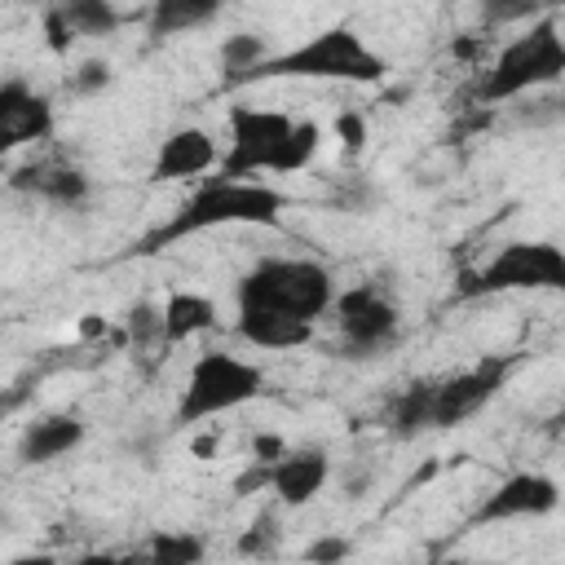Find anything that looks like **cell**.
<instances>
[{"label":"cell","mask_w":565,"mask_h":565,"mask_svg":"<svg viewBox=\"0 0 565 565\" xmlns=\"http://www.w3.org/2000/svg\"><path fill=\"white\" fill-rule=\"evenodd\" d=\"M221 159L225 150L216 146V137L207 128H172L159 150H154V163H150V181L154 185H168V181H194L203 172H221Z\"/></svg>","instance_id":"obj_11"},{"label":"cell","mask_w":565,"mask_h":565,"mask_svg":"<svg viewBox=\"0 0 565 565\" xmlns=\"http://www.w3.org/2000/svg\"><path fill=\"white\" fill-rule=\"evenodd\" d=\"M327 477H331V455L318 446L287 450L278 463H269V490L278 494L282 508H305L309 499H318Z\"/></svg>","instance_id":"obj_13"},{"label":"cell","mask_w":565,"mask_h":565,"mask_svg":"<svg viewBox=\"0 0 565 565\" xmlns=\"http://www.w3.org/2000/svg\"><path fill=\"white\" fill-rule=\"evenodd\" d=\"M79 441H84V419L71 415V411H53V415H40V419H31L22 428L18 459L26 468H40V463H53V459L79 450Z\"/></svg>","instance_id":"obj_15"},{"label":"cell","mask_w":565,"mask_h":565,"mask_svg":"<svg viewBox=\"0 0 565 565\" xmlns=\"http://www.w3.org/2000/svg\"><path fill=\"white\" fill-rule=\"evenodd\" d=\"M9 185H13L18 194L44 199V203H53V207H79V203H88V190H93V181H88L84 168H75V163H53V159L18 168V172L9 177Z\"/></svg>","instance_id":"obj_14"},{"label":"cell","mask_w":565,"mask_h":565,"mask_svg":"<svg viewBox=\"0 0 565 565\" xmlns=\"http://www.w3.org/2000/svg\"><path fill=\"white\" fill-rule=\"evenodd\" d=\"M265 393V371L247 358H234L225 349H207L194 358L181 402H177V424H203L225 411H238Z\"/></svg>","instance_id":"obj_6"},{"label":"cell","mask_w":565,"mask_h":565,"mask_svg":"<svg viewBox=\"0 0 565 565\" xmlns=\"http://www.w3.org/2000/svg\"><path fill=\"white\" fill-rule=\"evenodd\" d=\"M124 331H128V344H132V349L163 344V309H154L150 300L128 305V313H124Z\"/></svg>","instance_id":"obj_23"},{"label":"cell","mask_w":565,"mask_h":565,"mask_svg":"<svg viewBox=\"0 0 565 565\" xmlns=\"http://www.w3.org/2000/svg\"><path fill=\"white\" fill-rule=\"evenodd\" d=\"M265 547H269V516H260L256 530L238 539V552H243V556H256V552H265Z\"/></svg>","instance_id":"obj_30"},{"label":"cell","mask_w":565,"mask_h":565,"mask_svg":"<svg viewBox=\"0 0 565 565\" xmlns=\"http://www.w3.org/2000/svg\"><path fill=\"white\" fill-rule=\"evenodd\" d=\"M216 327V300L199 291H172L163 305V344H185L199 331Z\"/></svg>","instance_id":"obj_19"},{"label":"cell","mask_w":565,"mask_h":565,"mask_svg":"<svg viewBox=\"0 0 565 565\" xmlns=\"http://www.w3.org/2000/svg\"><path fill=\"white\" fill-rule=\"evenodd\" d=\"M322 128L313 119H291L282 110L260 106H230V141L221 172L225 177H256V172H305L318 154Z\"/></svg>","instance_id":"obj_1"},{"label":"cell","mask_w":565,"mask_h":565,"mask_svg":"<svg viewBox=\"0 0 565 565\" xmlns=\"http://www.w3.org/2000/svg\"><path fill=\"white\" fill-rule=\"evenodd\" d=\"M543 4H552V9H565V0H543Z\"/></svg>","instance_id":"obj_33"},{"label":"cell","mask_w":565,"mask_h":565,"mask_svg":"<svg viewBox=\"0 0 565 565\" xmlns=\"http://www.w3.org/2000/svg\"><path fill=\"white\" fill-rule=\"evenodd\" d=\"M53 132V102L35 93L22 75L0 84V150L44 141Z\"/></svg>","instance_id":"obj_12"},{"label":"cell","mask_w":565,"mask_h":565,"mask_svg":"<svg viewBox=\"0 0 565 565\" xmlns=\"http://www.w3.org/2000/svg\"><path fill=\"white\" fill-rule=\"evenodd\" d=\"M353 552V543L349 539H335V534H327V539H318V543H309L305 547V561H318V565H327V561H344Z\"/></svg>","instance_id":"obj_27"},{"label":"cell","mask_w":565,"mask_h":565,"mask_svg":"<svg viewBox=\"0 0 565 565\" xmlns=\"http://www.w3.org/2000/svg\"><path fill=\"white\" fill-rule=\"evenodd\" d=\"M503 291H565V252L547 238H516V243H503L459 287L463 300L503 296Z\"/></svg>","instance_id":"obj_7"},{"label":"cell","mask_w":565,"mask_h":565,"mask_svg":"<svg viewBox=\"0 0 565 565\" xmlns=\"http://www.w3.org/2000/svg\"><path fill=\"white\" fill-rule=\"evenodd\" d=\"M388 75V62L353 31V26H327L309 35L296 49L269 53L243 84L260 79H335V84H380Z\"/></svg>","instance_id":"obj_3"},{"label":"cell","mask_w":565,"mask_h":565,"mask_svg":"<svg viewBox=\"0 0 565 565\" xmlns=\"http://www.w3.org/2000/svg\"><path fill=\"white\" fill-rule=\"evenodd\" d=\"M66 26L75 31V40H106L119 31V9L115 0H57Z\"/></svg>","instance_id":"obj_20"},{"label":"cell","mask_w":565,"mask_h":565,"mask_svg":"<svg viewBox=\"0 0 565 565\" xmlns=\"http://www.w3.org/2000/svg\"><path fill=\"white\" fill-rule=\"evenodd\" d=\"M141 552L150 561H159V565H199L207 556V543L199 534H190V530H154Z\"/></svg>","instance_id":"obj_22"},{"label":"cell","mask_w":565,"mask_h":565,"mask_svg":"<svg viewBox=\"0 0 565 565\" xmlns=\"http://www.w3.org/2000/svg\"><path fill=\"white\" fill-rule=\"evenodd\" d=\"M291 446L282 441V433H256L252 437V463H278Z\"/></svg>","instance_id":"obj_26"},{"label":"cell","mask_w":565,"mask_h":565,"mask_svg":"<svg viewBox=\"0 0 565 565\" xmlns=\"http://www.w3.org/2000/svg\"><path fill=\"white\" fill-rule=\"evenodd\" d=\"M552 433H561V437H565V406L552 415Z\"/></svg>","instance_id":"obj_32"},{"label":"cell","mask_w":565,"mask_h":565,"mask_svg":"<svg viewBox=\"0 0 565 565\" xmlns=\"http://www.w3.org/2000/svg\"><path fill=\"white\" fill-rule=\"evenodd\" d=\"M335 327H340V353L371 362L380 353H388L402 335V313L397 305L375 291V287H349L335 296Z\"/></svg>","instance_id":"obj_8"},{"label":"cell","mask_w":565,"mask_h":565,"mask_svg":"<svg viewBox=\"0 0 565 565\" xmlns=\"http://www.w3.org/2000/svg\"><path fill=\"white\" fill-rule=\"evenodd\" d=\"M335 305V278L305 256H265L238 278V309H278L318 322Z\"/></svg>","instance_id":"obj_4"},{"label":"cell","mask_w":565,"mask_h":565,"mask_svg":"<svg viewBox=\"0 0 565 565\" xmlns=\"http://www.w3.org/2000/svg\"><path fill=\"white\" fill-rule=\"evenodd\" d=\"M234 331L256 349H300L313 340V322L278 313V309H238Z\"/></svg>","instance_id":"obj_16"},{"label":"cell","mask_w":565,"mask_h":565,"mask_svg":"<svg viewBox=\"0 0 565 565\" xmlns=\"http://www.w3.org/2000/svg\"><path fill=\"white\" fill-rule=\"evenodd\" d=\"M106 84H110V62H102V57H88V62H79L71 71V88L75 93H102Z\"/></svg>","instance_id":"obj_25"},{"label":"cell","mask_w":565,"mask_h":565,"mask_svg":"<svg viewBox=\"0 0 565 565\" xmlns=\"http://www.w3.org/2000/svg\"><path fill=\"white\" fill-rule=\"evenodd\" d=\"M477 9L486 26H508V22H525L534 9H543V0H477Z\"/></svg>","instance_id":"obj_24"},{"label":"cell","mask_w":565,"mask_h":565,"mask_svg":"<svg viewBox=\"0 0 565 565\" xmlns=\"http://www.w3.org/2000/svg\"><path fill=\"white\" fill-rule=\"evenodd\" d=\"M335 128H340V141H344L349 150H362V146H366V119H362L358 110H344V115L335 119Z\"/></svg>","instance_id":"obj_29"},{"label":"cell","mask_w":565,"mask_h":565,"mask_svg":"<svg viewBox=\"0 0 565 565\" xmlns=\"http://www.w3.org/2000/svg\"><path fill=\"white\" fill-rule=\"evenodd\" d=\"M433 415H437V380H411L388 402V433L397 441H411L424 428H433Z\"/></svg>","instance_id":"obj_17"},{"label":"cell","mask_w":565,"mask_h":565,"mask_svg":"<svg viewBox=\"0 0 565 565\" xmlns=\"http://www.w3.org/2000/svg\"><path fill=\"white\" fill-rule=\"evenodd\" d=\"M225 4L230 0H150L146 31H150V40H172L194 26H207Z\"/></svg>","instance_id":"obj_18"},{"label":"cell","mask_w":565,"mask_h":565,"mask_svg":"<svg viewBox=\"0 0 565 565\" xmlns=\"http://www.w3.org/2000/svg\"><path fill=\"white\" fill-rule=\"evenodd\" d=\"M265 57H269V44H265V35H256V31L225 35V44H221V66H225V79H230V84H243Z\"/></svg>","instance_id":"obj_21"},{"label":"cell","mask_w":565,"mask_h":565,"mask_svg":"<svg viewBox=\"0 0 565 565\" xmlns=\"http://www.w3.org/2000/svg\"><path fill=\"white\" fill-rule=\"evenodd\" d=\"M194 450H199V455H212V450H216V437H199Z\"/></svg>","instance_id":"obj_31"},{"label":"cell","mask_w":565,"mask_h":565,"mask_svg":"<svg viewBox=\"0 0 565 565\" xmlns=\"http://www.w3.org/2000/svg\"><path fill=\"white\" fill-rule=\"evenodd\" d=\"M508 371H512L508 358H481L477 366L437 380V415H433V428H455V424L472 419L477 411H486V402L503 388Z\"/></svg>","instance_id":"obj_10"},{"label":"cell","mask_w":565,"mask_h":565,"mask_svg":"<svg viewBox=\"0 0 565 565\" xmlns=\"http://www.w3.org/2000/svg\"><path fill=\"white\" fill-rule=\"evenodd\" d=\"M287 199L265 185V181H247V177H212L203 181L177 212L168 225H159L154 234H146L137 243V252H163L172 238L185 234H203V230H225V225H278Z\"/></svg>","instance_id":"obj_2"},{"label":"cell","mask_w":565,"mask_h":565,"mask_svg":"<svg viewBox=\"0 0 565 565\" xmlns=\"http://www.w3.org/2000/svg\"><path fill=\"white\" fill-rule=\"evenodd\" d=\"M561 508V486L547 472H512L503 477L468 516V530H486L494 521H530Z\"/></svg>","instance_id":"obj_9"},{"label":"cell","mask_w":565,"mask_h":565,"mask_svg":"<svg viewBox=\"0 0 565 565\" xmlns=\"http://www.w3.org/2000/svg\"><path fill=\"white\" fill-rule=\"evenodd\" d=\"M561 75H565V35L556 31L552 18H539L525 35H516V40H508L499 49V57L490 62V71L477 84V97L486 106L512 102L521 93L556 84Z\"/></svg>","instance_id":"obj_5"},{"label":"cell","mask_w":565,"mask_h":565,"mask_svg":"<svg viewBox=\"0 0 565 565\" xmlns=\"http://www.w3.org/2000/svg\"><path fill=\"white\" fill-rule=\"evenodd\" d=\"M44 35H49V49H53V53H66V49H71V40H75V31L66 26V18H62V9H57V4L44 13Z\"/></svg>","instance_id":"obj_28"}]
</instances>
